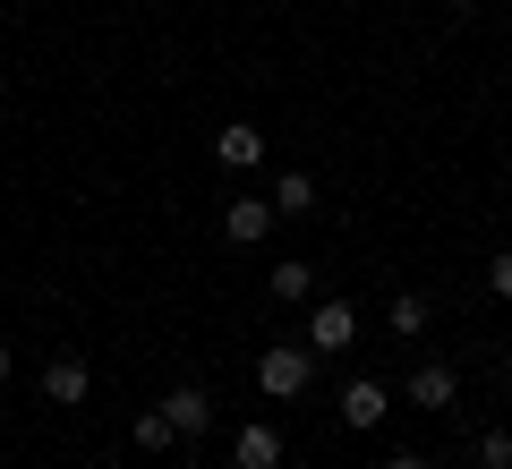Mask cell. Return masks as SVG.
<instances>
[{
  "mask_svg": "<svg viewBox=\"0 0 512 469\" xmlns=\"http://www.w3.org/2000/svg\"><path fill=\"white\" fill-rule=\"evenodd\" d=\"M163 418H171V435L197 444V435L214 427V393H205V384H171V393H163Z\"/></svg>",
  "mask_w": 512,
  "mask_h": 469,
  "instance_id": "52a82bcc",
  "label": "cell"
},
{
  "mask_svg": "<svg viewBox=\"0 0 512 469\" xmlns=\"http://www.w3.org/2000/svg\"><path fill=\"white\" fill-rule=\"evenodd\" d=\"M427 316H436V307H427V290H393V307H384L393 342H419V333H427Z\"/></svg>",
  "mask_w": 512,
  "mask_h": 469,
  "instance_id": "8fae6325",
  "label": "cell"
},
{
  "mask_svg": "<svg viewBox=\"0 0 512 469\" xmlns=\"http://www.w3.org/2000/svg\"><path fill=\"white\" fill-rule=\"evenodd\" d=\"M478 469H512V427H487V435H478Z\"/></svg>",
  "mask_w": 512,
  "mask_h": 469,
  "instance_id": "5bb4252c",
  "label": "cell"
},
{
  "mask_svg": "<svg viewBox=\"0 0 512 469\" xmlns=\"http://www.w3.org/2000/svg\"><path fill=\"white\" fill-rule=\"evenodd\" d=\"M274 214L282 222H308L316 214V180H308V171H282V180H274Z\"/></svg>",
  "mask_w": 512,
  "mask_h": 469,
  "instance_id": "7c38bea8",
  "label": "cell"
},
{
  "mask_svg": "<svg viewBox=\"0 0 512 469\" xmlns=\"http://www.w3.org/2000/svg\"><path fill=\"white\" fill-rule=\"evenodd\" d=\"M274 197H231L222 205V239H231V248H256V239H274Z\"/></svg>",
  "mask_w": 512,
  "mask_h": 469,
  "instance_id": "8992f818",
  "label": "cell"
},
{
  "mask_svg": "<svg viewBox=\"0 0 512 469\" xmlns=\"http://www.w3.org/2000/svg\"><path fill=\"white\" fill-rule=\"evenodd\" d=\"M487 290H495V299H512V248L487 256Z\"/></svg>",
  "mask_w": 512,
  "mask_h": 469,
  "instance_id": "9a60e30c",
  "label": "cell"
},
{
  "mask_svg": "<svg viewBox=\"0 0 512 469\" xmlns=\"http://www.w3.org/2000/svg\"><path fill=\"white\" fill-rule=\"evenodd\" d=\"M402 401H410V410H453V401H461V367L419 359V367H410V384H402Z\"/></svg>",
  "mask_w": 512,
  "mask_h": 469,
  "instance_id": "5b68a950",
  "label": "cell"
},
{
  "mask_svg": "<svg viewBox=\"0 0 512 469\" xmlns=\"http://www.w3.org/2000/svg\"><path fill=\"white\" fill-rule=\"evenodd\" d=\"M299 342H308L316 359H342V350L359 342V307H350V299H325V290H316V299H308V333H299Z\"/></svg>",
  "mask_w": 512,
  "mask_h": 469,
  "instance_id": "7a4b0ae2",
  "label": "cell"
},
{
  "mask_svg": "<svg viewBox=\"0 0 512 469\" xmlns=\"http://www.w3.org/2000/svg\"><path fill=\"white\" fill-rule=\"evenodd\" d=\"M453 9H461V18H478V9H487V0H453Z\"/></svg>",
  "mask_w": 512,
  "mask_h": 469,
  "instance_id": "ac0fdd59",
  "label": "cell"
},
{
  "mask_svg": "<svg viewBox=\"0 0 512 469\" xmlns=\"http://www.w3.org/2000/svg\"><path fill=\"white\" fill-rule=\"evenodd\" d=\"M231 469H282V427L274 418H248L231 435Z\"/></svg>",
  "mask_w": 512,
  "mask_h": 469,
  "instance_id": "ba28073f",
  "label": "cell"
},
{
  "mask_svg": "<svg viewBox=\"0 0 512 469\" xmlns=\"http://www.w3.org/2000/svg\"><path fill=\"white\" fill-rule=\"evenodd\" d=\"M384 410H393V384H384V376H350L342 384V401H333V418H342V427H384Z\"/></svg>",
  "mask_w": 512,
  "mask_h": 469,
  "instance_id": "3957f363",
  "label": "cell"
},
{
  "mask_svg": "<svg viewBox=\"0 0 512 469\" xmlns=\"http://www.w3.org/2000/svg\"><path fill=\"white\" fill-rule=\"evenodd\" d=\"M86 393H94V367L77 359V350H52V359H43V401H52V410H77Z\"/></svg>",
  "mask_w": 512,
  "mask_h": 469,
  "instance_id": "277c9868",
  "label": "cell"
},
{
  "mask_svg": "<svg viewBox=\"0 0 512 469\" xmlns=\"http://www.w3.org/2000/svg\"><path fill=\"white\" fill-rule=\"evenodd\" d=\"M214 163H222V171H256V163H265V128H256V120L214 128Z\"/></svg>",
  "mask_w": 512,
  "mask_h": 469,
  "instance_id": "9c48e42d",
  "label": "cell"
},
{
  "mask_svg": "<svg viewBox=\"0 0 512 469\" xmlns=\"http://www.w3.org/2000/svg\"><path fill=\"white\" fill-rule=\"evenodd\" d=\"M265 282H274V299H282V307H308V299H316V265H308V256H282Z\"/></svg>",
  "mask_w": 512,
  "mask_h": 469,
  "instance_id": "30bf717a",
  "label": "cell"
},
{
  "mask_svg": "<svg viewBox=\"0 0 512 469\" xmlns=\"http://www.w3.org/2000/svg\"><path fill=\"white\" fill-rule=\"evenodd\" d=\"M9 376H18V350H9V342H0V384H9Z\"/></svg>",
  "mask_w": 512,
  "mask_h": 469,
  "instance_id": "e0dca14e",
  "label": "cell"
},
{
  "mask_svg": "<svg viewBox=\"0 0 512 469\" xmlns=\"http://www.w3.org/2000/svg\"><path fill=\"white\" fill-rule=\"evenodd\" d=\"M128 444H137V452H171V444H180V435H171V418H163V401H154V410H137Z\"/></svg>",
  "mask_w": 512,
  "mask_h": 469,
  "instance_id": "4fadbf2b",
  "label": "cell"
},
{
  "mask_svg": "<svg viewBox=\"0 0 512 469\" xmlns=\"http://www.w3.org/2000/svg\"><path fill=\"white\" fill-rule=\"evenodd\" d=\"M384 469H427V452H393V461H384Z\"/></svg>",
  "mask_w": 512,
  "mask_h": 469,
  "instance_id": "2e32d148",
  "label": "cell"
},
{
  "mask_svg": "<svg viewBox=\"0 0 512 469\" xmlns=\"http://www.w3.org/2000/svg\"><path fill=\"white\" fill-rule=\"evenodd\" d=\"M316 384V350L308 342H265L256 350V393L265 401H299Z\"/></svg>",
  "mask_w": 512,
  "mask_h": 469,
  "instance_id": "6da1fadb",
  "label": "cell"
}]
</instances>
